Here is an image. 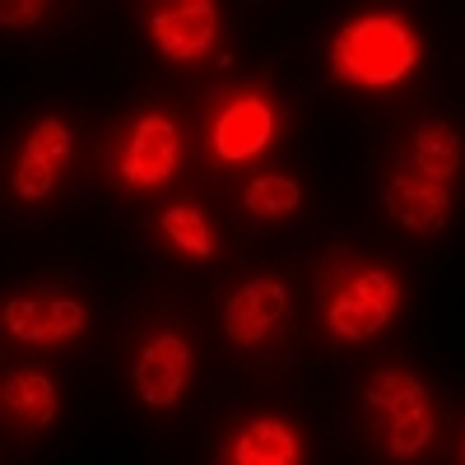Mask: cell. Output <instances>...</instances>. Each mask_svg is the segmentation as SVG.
Here are the masks:
<instances>
[{
    "mask_svg": "<svg viewBox=\"0 0 465 465\" xmlns=\"http://www.w3.org/2000/svg\"><path fill=\"white\" fill-rule=\"evenodd\" d=\"M302 298L307 340L322 354L372 363L396 349L414 307V280L401 256L381 247L340 242L307 261Z\"/></svg>",
    "mask_w": 465,
    "mask_h": 465,
    "instance_id": "6da1fadb",
    "label": "cell"
},
{
    "mask_svg": "<svg viewBox=\"0 0 465 465\" xmlns=\"http://www.w3.org/2000/svg\"><path fill=\"white\" fill-rule=\"evenodd\" d=\"M372 201L401 238H447L465 201V126L438 107L401 112L377 149Z\"/></svg>",
    "mask_w": 465,
    "mask_h": 465,
    "instance_id": "7a4b0ae2",
    "label": "cell"
},
{
    "mask_svg": "<svg viewBox=\"0 0 465 465\" xmlns=\"http://www.w3.org/2000/svg\"><path fill=\"white\" fill-rule=\"evenodd\" d=\"M94 186L107 201L149 210L186 186H201V140L191 122V103L168 94H144L107 116L94 135Z\"/></svg>",
    "mask_w": 465,
    "mask_h": 465,
    "instance_id": "3957f363",
    "label": "cell"
},
{
    "mask_svg": "<svg viewBox=\"0 0 465 465\" xmlns=\"http://www.w3.org/2000/svg\"><path fill=\"white\" fill-rule=\"evenodd\" d=\"M210 354L238 377H270L307 340V298L289 265L252 261L214 284L205 307Z\"/></svg>",
    "mask_w": 465,
    "mask_h": 465,
    "instance_id": "277c9868",
    "label": "cell"
},
{
    "mask_svg": "<svg viewBox=\"0 0 465 465\" xmlns=\"http://www.w3.org/2000/svg\"><path fill=\"white\" fill-rule=\"evenodd\" d=\"M451 410L442 381L410 354L363 363L354 386V433L368 465H447Z\"/></svg>",
    "mask_w": 465,
    "mask_h": 465,
    "instance_id": "5b68a950",
    "label": "cell"
},
{
    "mask_svg": "<svg viewBox=\"0 0 465 465\" xmlns=\"http://www.w3.org/2000/svg\"><path fill=\"white\" fill-rule=\"evenodd\" d=\"M205 363V322L177 298L140 302L122 326V340H116V372H122L126 405L153 429L177 423L182 410L196 401Z\"/></svg>",
    "mask_w": 465,
    "mask_h": 465,
    "instance_id": "8992f818",
    "label": "cell"
},
{
    "mask_svg": "<svg viewBox=\"0 0 465 465\" xmlns=\"http://www.w3.org/2000/svg\"><path fill=\"white\" fill-rule=\"evenodd\" d=\"M191 122L201 140L205 182H214V191L284 163L293 144V107L270 70H242L205 84L191 98Z\"/></svg>",
    "mask_w": 465,
    "mask_h": 465,
    "instance_id": "52a82bcc",
    "label": "cell"
},
{
    "mask_svg": "<svg viewBox=\"0 0 465 465\" xmlns=\"http://www.w3.org/2000/svg\"><path fill=\"white\" fill-rule=\"evenodd\" d=\"M331 84L363 103H405L433 65V43L419 15L391 0L344 10L326 37Z\"/></svg>",
    "mask_w": 465,
    "mask_h": 465,
    "instance_id": "ba28073f",
    "label": "cell"
},
{
    "mask_svg": "<svg viewBox=\"0 0 465 465\" xmlns=\"http://www.w3.org/2000/svg\"><path fill=\"white\" fill-rule=\"evenodd\" d=\"M94 168V135L74 107H33L5 135L0 149V205L19 223L61 214L74 186Z\"/></svg>",
    "mask_w": 465,
    "mask_h": 465,
    "instance_id": "9c48e42d",
    "label": "cell"
},
{
    "mask_svg": "<svg viewBox=\"0 0 465 465\" xmlns=\"http://www.w3.org/2000/svg\"><path fill=\"white\" fill-rule=\"evenodd\" d=\"M98 335V302L65 275H28L0 298V349L28 359H74Z\"/></svg>",
    "mask_w": 465,
    "mask_h": 465,
    "instance_id": "30bf717a",
    "label": "cell"
},
{
    "mask_svg": "<svg viewBox=\"0 0 465 465\" xmlns=\"http://www.w3.org/2000/svg\"><path fill=\"white\" fill-rule=\"evenodd\" d=\"M131 19L149 61L177 80H205L232 52V10L223 0H140Z\"/></svg>",
    "mask_w": 465,
    "mask_h": 465,
    "instance_id": "8fae6325",
    "label": "cell"
},
{
    "mask_svg": "<svg viewBox=\"0 0 465 465\" xmlns=\"http://www.w3.org/2000/svg\"><path fill=\"white\" fill-rule=\"evenodd\" d=\"M322 442L289 401H252L232 410L210 442L205 465H317Z\"/></svg>",
    "mask_w": 465,
    "mask_h": 465,
    "instance_id": "7c38bea8",
    "label": "cell"
},
{
    "mask_svg": "<svg viewBox=\"0 0 465 465\" xmlns=\"http://www.w3.org/2000/svg\"><path fill=\"white\" fill-rule=\"evenodd\" d=\"M65 414H70V386L61 363L28 354L0 359V442L10 456L52 442L65 429Z\"/></svg>",
    "mask_w": 465,
    "mask_h": 465,
    "instance_id": "4fadbf2b",
    "label": "cell"
},
{
    "mask_svg": "<svg viewBox=\"0 0 465 465\" xmlns=\"http://www.w3.org/2000/svg\"><path fill=\"white\" fill-rule=\"evenodd\" d=\"M140 223H144V238L153 242V252L163 261H173L177 270L210 275V270H219L232 252L228 210L205 186H186L177 196L140 210Z\"/></svg>",
    "mask_w": 465,
    "mask_h": 465,
    "instance_id": "5bb4252c",
    "label": "cell"
},
{
    "mask_svg": "<svg viewBox=\"0 0 465 465\" xmlns=\"http://www.w3.org/2000/svg\"><path fill=\"white\" fill-rule=\"evenodd\" d=\"M223 210L247 228H289L307 214V177L284 159L219 191Z\"/></svg>",
    "mask_w": 465,
    "mask_h": 465,
    "instance_id": "9a60e30c",
    "label": "cell"
},
{
    "mask_svg": "<svg viewBox=\"0 0 465 465\" xmlns=\"http://www.w3.org/2000/svg\"><path fill=\"white\" fill-rule=\"evenodd\" d=\"M61 19H65V5H56V0H5L0 5V28L19 37L52 33Z\"/></svg>",
    "mask_w": 465,
    "mask_h": 465,
    "instance_id": "2e32d148",
    "label": "cell"
},
{
    "mask_svg": "<svg viewBox=\"0 0 465 465\" xmlns=\"http://www.w3.org/2000/svg\"><path fill=\"white\" fill-rule=\"evenodd\" d=\"M447 465H465V414L451 423V447H447Z\"/></svg>",
    "mask_w": 465,
    "mask_h": 465,
    "instance_id": "e0dca14e",
    "label": "cell"
}]
</instances>
